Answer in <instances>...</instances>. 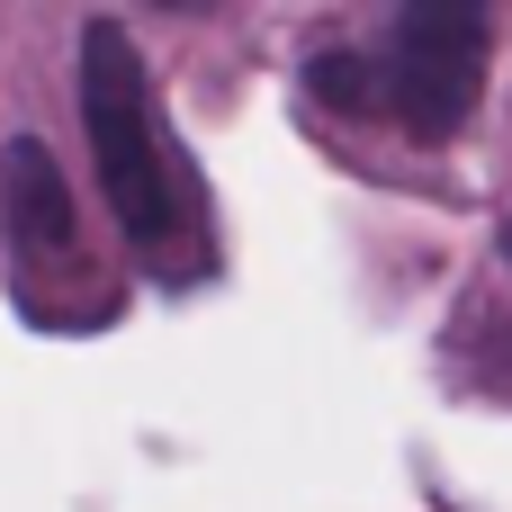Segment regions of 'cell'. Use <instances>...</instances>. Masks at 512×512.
I'll return each mask as SVG.
<instances>
[{
	"instance_id": "3957f363",
	"label": "cell",
	"mask_w": 512,
	"mask_h": 512,
	"mask_svg": "<svg viewBox=\"0 0 512 512\" xmlns=\"http://www.w3.org/2000/svg\"><path fill=\"white\" fill-rule=\"evenodd\" d=\"M0 198H9V234L27 252H63L72 243V189H63V171H54V153L36 135L0 144Z\"/></svg>"
},
{
	"instance_id": "7a4b0ae2",
	"label": "cell",
	"mask_w": 512,
	"mask_h": 512,
	"mask_svg": "<svg viewBox=\"0 0 512 512\" xmlns=\"http://www.w3.org/2000/svg\"><path fill=\"white\" fill-rule=\"evenodd\" d=\"M486 90V9L468 0H414L387 18V45H378V108H396L405 135L441 144L468 126Z\"/></svg>"
},
{
	"instance_id": "6da1fadb",
	"label": "cell",
	"mask_w": 512,
	"mask_h": 512,
	"mask_svg": "<svg viewBox=\"0 0 512 512\" xmlns=\"http://www.w3.org/2000/svg\"><path fill=\"white\" fill-rule=\"evenodd\" d=\"M81 126H90V162L99 189L126 225L135 252H162L180 234V198L162 171V135H153V90H144V54L117 18L81 27Z\"/></svg>"
},
{
	"instance_id": "5b68a950",
	"label": "cell",
	"mask_w": 512,
	"mask_h": 512,
	"mask_svg": "<svg viewBox=\"0 0 512 512\" xmlns=\"http://www.w3.org/2000/svg\"><path fill=\"white\" fill-rule=\"evenodd\" d=\"M504 252H512V225H504Z\"/></svg>"
},
{
	"instance_id": "277c9868",
	"label": "cell",
	"mask_w": 512,
	"mask_h": 512,
	"mask_svg": "<svg viewBox=\"0 0 512 512\" xmlns=\"http://www.w3.org/2000/svg\"><path fill=\"white\" fill-rule=\"evenodd\" d=\"M369 72H378L369 54H315V63H306V81H315L333 108H378V81H369Z\"/></svg>"
}]
</instances>
